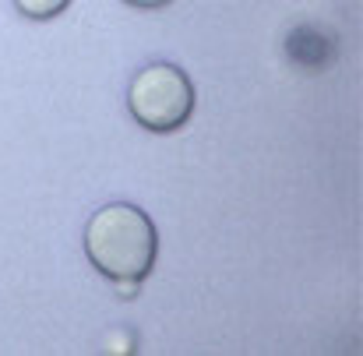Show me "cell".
Instances as JSON below:
<instances>
[{
    "label": "cell",
    "instance_id": "obj_3",
    "mask_svg": "<svg viewBox=\"0 0 363 356\" xmlns=\"http://www.w3.org/2000/svg\"><path fill=\"white\" fill-rule=\"evenodd\" d=\"M67 4H71V0H14V7H18L25 18H32V21H53L57 14L67 11Z\"/></svg>",
    "mask_w": 363,
    "mask_h": 356
},
{
    "label": "cell",
    "instance_id": "obj_2",
    "mask_svg": "<svg viewBox=\"0 0 363 356\" xmlns=\"http://www.w3.org/2000/svg\"><path fill=\"white\" fill-rule=\"evenodd\" d=\"M198 96H194V82L187 78L184 67L177 64H148L130 78L127 89V110L145 130L155 134H169L180 130L187 120L194 117Z\"/></svg>",
    "mask_w": 363,
    "mask_h": 356
},
{
    "label": "cell",
    "instance_id": "obj_1",
    "mask_svg": "<svg viewBox=\"0 0 363 356\" xmlns=\"http://www.w3.org/2000/svg\"><path fill=\"white\" fill-rule=\"evenodd\" d=\"M85 254L110 282H141L152 275L159 254L155 223L130 201L103 205L85 226Z\"/></svg>",
    "mask_w": 363,
    "mask_h": 356
},
{
    "label": "cell",
    "instance_id": "obj_4",
    "mask_svg": "<svg viewBox=\"0 0 363 356\" xmlns=\"http://www.w3.org/2000/svg\"><path fill=\"white\" fill-rule=\"evenodd\" d=\"M123 4H130V7H138V11H159V7H166V4H173V0H123Z\"/></svg>",
    "mask_w": 363,
    "mask_h": 356
}]
</instances>
